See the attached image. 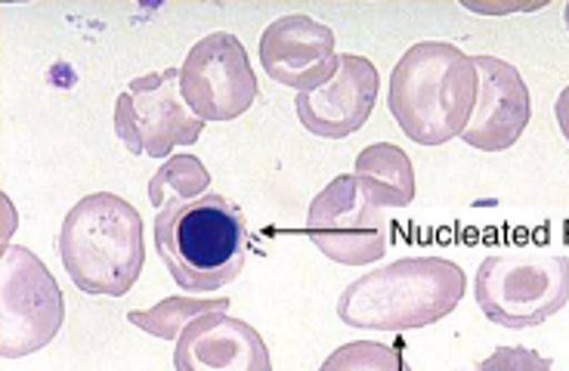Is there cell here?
I'll return each mask as SVG.
<instances>
[{"label": "cell", "mask_w": 569, "mask_h": 371, "mask_svg": "<svg viewBox=\"0 0 569 371\" xmlns=\"http://www.w3.org/2000/svg\"><path fill=\"white\" fill-rule=\"evenodd\" d=\"M177 371H272L267 341L254 325L229 313L192 319L173 343Z\"/></svg>", "instance_id": "obj_13"}, {"label": "cell", "mask_w": 569, "mask_h": 371, "mask_svg": "<svg viewBox=\"0 0 569 371\" xmlns=\"http://www.w3.org/2000/svg\"><path fill=\"white\" fill-rule=\"evenodd\" d=\"M66 322V298L31 248L10 244L0 260V357L22 359L57 338Z\"/></svg>", "instance_id": "obj_6"}, {"label": "cell", "mask_w": 569, "mask_h": 371, "mask_svg": "<svg viewBox=\"0 0 569 371\" xmlns=\"http://www.w3.org/2000/svg\"><path fill=\"white\" fill-rule=\"evenodd\" d=\"M480 93L473 57L456 43H412L390 72L387 109L418 146H442L465 133Z\"/></svg>", "instance_id": "obj_1"}, {"label": "cell", "mask_w": 569, "mask_h": 371, "mask_svg": "<svg viewBox=\"0 0 569 371\" xmlns=\"http://www.w3.org/2000/svg\"><path fill=\"white\" fill-rule=\"evenodd\" d=\"M480 93L461 140L480 152H508L520 143L532 118V97L517 66L498 57H473Z\"/></svg>", "instance_id": "obj_12"}, {"label": "cell", "mask_w": 569, "mask_h": 371, "mask_svg": "<svg viewBox=\"0 0 569 371\" xmlns=\"http://www.w3.org/2000/svg\"><path fill=\"white\" fill-rule=\"evenodd\" d=\"M152 242L177 285L208 294L239 279L248 260V223L232 201L208 192L158 211Z\"/></svg>", "instance_id": "obj_4"}, {"label": "cell", "mask_w": 569, "mask_h": 371, "mask_svg": "<svg viewBox=\"0 0 569 371\" xmlns=\"http://www.w3.org/2000/svg\"><path fill=\"white\" fill-rule=\"evenodd\" d=\"M555 118H557V128L563 133V140L569 143V84L560 90V97L555 102Z\"/></svg>", "instance_id": "obj_19"}, {"label": "cell", "mask_w": 569, "mask_h": 371, "mask_svg": "<svg viewBox=\"0 0 569 371\" xmlns=\"http://www.w3.org/2000/svg\"><path fill=\"white\" fill-rule=\"evenodd\" d=\"M356 180L385 211L415 201V164L399 146L371 143L356 156Z\"/></svg>", "instance_id": "obj_14"}, {"label": "cell", "mask_w": 569, "mask_h": 371, "mask_svg": "<svg viewBox=\"0 0 569 371\" xmlns=\"http://www.w3.org/2000/svg\"><path fill=\"white\" fill-rule=\"evenodd\" d=\"M307 239L322 258L341 267H369L387 254L390 227L385 208L362 189L356 173H341L310 204Z\"/></svg>", "instance_id": "obj_8"}, {"label": "cell", "mask_w": 569, "mask_h": 371, "mask_svg": "<svg viewBox=\"0 0 569 371\" xmlns=\"http://www.w3.org/2000/svg\"><path fill=\"white\" fill-rule=\"evenodd\" d=\"M473 298L501 329H536L569 303V258L545 251L492 254L473 275Z\"/></svg>", "instance_id": "obj_5"}, {"label": "cell", "mask_w": 569, "mask_h": 371, "mask_svg": "<svg viewBox=\"0 0 569 371\" xmlns=\"http://www.w3.org/2000/svg\"><path fill=\"white\" fill-rule=\"evenodd\" d=\"M211 186V173L204 168V161L199 156H171L149 180V201L156 204L158 211H164L168 204H186L196 201L201 195H208Z\"/></svg>", "instance_id": "obj_15"}, {"label": "cell", "mask_w": 569, "mask_h": 371, "mask_svg": "<svg viewBox=\"0 0 569 371\" xmlns=\"http://www.w3.org/2000/svg\"><path fill=\"white\" fill-rule=\"evenodd\" d=\"M114 133L130 156L168 158L180 146H196L204 121L186 106L180 69L133 78L114 100Z\"/></svg>", "instance_id": "obj_7"}, {"label": "cell", "mask_w": 569, "mask_h": 371, "mask_svg": "<svg viewBox=\"0 0 569 371\" xmlns=\"http://www.w3.org/2000/svg\"><path fill=\"white\" fill-rule=\"evenodd\" d=\"M473 371H557V365L529 347H496Z\"/></svg>", "instance_id": "obj_18"}, {"label": "cell", "mask_w": 569, "mask_h": 371, "mask_svg": "<svg viewBox=\"0 0 569 371\" xmlns=\"http://www.w3.org/2000/svg\"><path fill=\"white\" fill-rule=\"evenodd\" d=\"M260 66L276 84L310 93L328 84L341 53L335 50V31L316 22L313 16L288 13L272 19L260 34Z\"/></svg>", "instance_id": "obj_10"}, {"label": "cell", "mask_w": 569, "mask_h": 371, "mask_svg": "<svg viewBox=\"0 0 569 371\" xmlns=\"http://www.w3.org/2000/svg\"><path fill=\"white\" fill-rule=\"evenodd\" d=\"M208 313H229V300H201V298H164L161 303H156L152 310H133L128 313L130 325H137L146 334L152 338H161V341H173L183 334V329L199 319V315Z\"/></svg>", "instance_id": "obj_16"}, {"label": "cell", "mask_w": 569, "mask_h": 371, "mask_svg": "<svg viewBox=\"0 0 569 371\" xmlns=\"http://www.w3.org/2000/svg\"><path fill=\"white\" fill-rule=\"evenodd\" d=\"M465 291L468 275L452 260L402 258L343 288L338 319L350 329L418 331L452 313Z\"/></svg>", "instance_id": "obj_2"}, {"label": "cell", "mask_w": 569, "mask_h": 371, "mask_svg": "<svg viewBox=\"0 0 569 371\" xmlns=\"http://www.w3.org/2000/svg\"><path fill=\"white\" fill-rule=\"evenodd\" d=\"M180 93L201 121H236L257 100V74L232 31H213L186 53Z\"/></svg>", "instance_id": "obj_9"}, {"label": "cell", "mask_w": 569, "mask_h": 371, "mask_svg": "<svg viewBox=\"0 0 569 371\" xmlns=\"http://www.w3.org/2000/svg\"><path fill=\"white\" fill-rule=\"evenodd\" d=\"M319 371H412V365L390 343L350 341L338 347Z\"/></svg>", "instance_id": "obj_17"}, {"label": "cell", "mask_w": 569, "mask_h": 371, "mask_svg": "<svg viewBox=\"0 0 569 371\" xmlns=\"http://www.w3.org/2000/svg\"><path fill=\"white\" fill-rule=\"evenodd\" d=\"M563 22H567V31H569V3L563 7Z\"/></svg>", "instance_id": "obj_20"}, {"label": "cell", "mask_w": 569, "mask_h": 371, "mask_svg": "<svg viewBox=\"0 0 569 371\" xmlns=\"http://www.w3.org/2000/svg\"><path fill=\"white\" fill-rule=\"evenodd\" d=\"M59 258L84 294L124 298L146 263L140 211L114 192L74 201L59 229Z\"/></svg>", "instance_id": "obj_3"}, {"label": "cell", "mask_w": 569, "mask_h": 371, "mask_svg": "<svg viewBox=\"0 0 569 371\" xmlns=\"http://www.w3.org/2000/svg\"><path fill=\"white\" fill-rule=\"evenodd\" d=\"M381 90L375 62L356 53H341L335 78L310 93H298L295 112L303 128L322 140H347L366 128Z\"/></svg>", "instance_id": "obj_11"}]
</instances>
